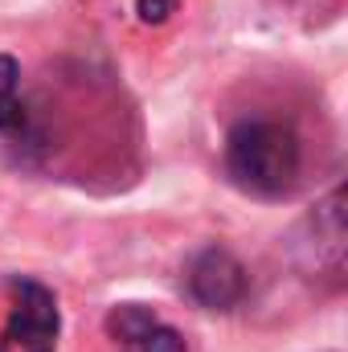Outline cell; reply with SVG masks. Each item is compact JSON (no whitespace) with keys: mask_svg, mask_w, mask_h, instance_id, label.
<instances>
[{"mask_svg":"<svg viewBox=\"0 0 348 352\" xmlns=\"http://www.w3.org/2000/svg\"><path fill=\"white\" fill-rule=\"evenodd\" d=\"M226 164L242 188L259 197H279L299 180V164H303L299 135L283 119H266V115L238 119L226 140Z\"/></svg>","mask_w":348,"mask_h":352,"instance_id":"6da1fadb","label":"cell"},{"mask_svg":"<svg viewBox=\"0 0 348 352\" xmlns=\"http://www.w3.org/2000/svg\"><path fill=\"white\" fill-rule=\"evenodd\" d=\"M58 299L33 278L12 283L8 320L0 328V352H54L58 349Z\"/></svg>","mask_w":348,"mask_h":352,"instance_id":"7a4b0ae2","label":"cell"},{"mask_svg":"<svg viewBox=\"0 0 348 352\" xmlns=\"http://www.w3.org/2000/svg\"><path fill=\"white\" fill-rule=\"evenodd\" d=\"M107 332L119 344V352H184L180 332L168 328L164 320H156L148 307L140 303H123L107 316Z\"/></svg>","mask_w":348,"mask_h":352,"instance_id":"3957f363","label":"cell"},{"mask_svg":"<svg viewBox=\"0 0 348 352\" xmlns=\"http://www.w3.org/2000/svg\"><path fill=\"white\" fill-rule=\"evenodd\" d=\"M188 287H193L197 303H205L213 311H226L246 295V270L230 250H205L188 270Z\"/></svg>","mask_w":348,"mask_h":352,"instance_id":"277c9868","label":"cell"},{"mask_svg":"<svg viewBox=\"0 0 348 352\" xmlns=\"http://www.w3.org/2000/svg\"><path fill=\"white\" fill-rule=\"evenodd\" d=\"M17 87H21V70L12 58H0V131L12 123L17 115Z\"/></svg>","mask_w":348,"mask_h":352,"instance_id":"5b68a950","label":"cell"}]
</instances>
